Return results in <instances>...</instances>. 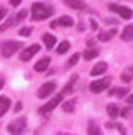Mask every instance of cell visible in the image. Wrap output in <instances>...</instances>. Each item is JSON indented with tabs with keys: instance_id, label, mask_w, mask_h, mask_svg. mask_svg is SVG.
<instances>
[{
	"instance_id": "obj_4",
	"label": "cell",
	"mask_w": 133,
	"mask_h": 135,
	"mask_svg": "<svg viewBox=\"0 0 133 135\" xmlns=\"http://www.w3.org/2000/svg\"><path fill=\"white\" fill-rule=\"evenodd\" d=\"M62 98H64V95H62V93H59V95H56L54 98H51V100H49L47 103L44 105V107H40V110H39V112H40V113H49V112H52L54 108H57V105H61Z\"/></svg>"
},
{
	"instance_id": "obj_17",
	"label": "cell",
	"mask_w": 133,
	"mask_h": 135,
	"mask_svg": "<svg viewBox=\"0 0 133 135\" xmlns=\"http://www.w3.org/2000/svg\"><path fill=\"white\" fill-rule=\"evenodd\" d=\"M88 135H101V130H99V127L94 122L88 123Z\"/></svg>"
},
{
	"instance_id": "obj_31",
	"label": "cell",
	"mask_w": 133,
	"mask_h": 135,
	"mask_svg": "<svg viewBox=\"0 0 133 135\" xmlns=\"http://www.w3.org/2000/svg\"><path fill=\"white\" fill-rule=\"evenodd\" d=\"M128 112H130V110H128V108H123V110H121V112H120V113H121L123 117H126V115H128Z\"/></svg>"
},
{
	"instance_id": "obj_32",
	"label": "cell",
	"mask_w": 133,
	"mask_h": 135,
	"mask_svg": "<svg viewBox=\"0 0 133 135\" xmlns=\"http://www.w3.org/2000/svg\"><path fill=\"white\" fill-rule=\"evenodd\" d=\"M15 110H17V112H19V110H22V103H17V107H15Z\"/></svg>"
},
{
	"instance_id": "obj_15",
	"label": "cell",
	"mask_w": 133,
	"mask_h": 135,
	"mask_svg": "<svg viewBox=\"0 0 133 135\" xmlns=\"http://www.w3.org/2000/svg\"><path fill=\"white\" fill-rule=\"evenodd\" d=\"M121 39L125 42H130L133 39V25H126L125 27V31L121 32Z\"/></svg>"
},
{
	"instance_id": "obj_8",
	"label": "cell",
	"mask_w": 133,
	"mask_h": 135,
	"mask_svg": "<svg viewBox=\"0 0 133 135\" xmlns=\"http://www.w3.org/2000/svg\"><path fill=\"white\" fill-rule=\"evenodd\" d=\"M39 46H37V44H32L30 46V47H27L25 51H24V52L22 54H20V59H22V61H29V59H30L32 56H34V54H37V52H39Z\"/></svg>"
},
{
	"instance_id": "obj_10",
	"label": "cell",
	"mask_w": 133,
	"mask_h": 135,
	"mask_svg": "<svg viewBox=\"0 0 133 135\" xmlns=\"http://www.w3.org/2000/svg\"><path fill=\"white\" fill-rule=\"evenodd\" d=\"M49 62H51V57H47V56H45V57L40 59V61H37V62H35L34 69L37 71V73H44V71L49 68Z\"/></svg>"
},
{
	"instance_id": "obj_5",
	"label": "cell",
	"mask_w": 133,
	"mask_h": 135,
	"mask_svg": "<svg viewBox=\"0 0 133 135\" xmlns=\"http://www.w3.org/2000/svg\"><path fill=\"white\" fill-rule=\"evenodd\" d=\"M108 8H110L111 12H116L120 17H123V19H131V8L128 7H123V5H118V3H108Z\"/></svg>"
},
{
	"instance_id": "obj_29",
	"label": "cell",
	"mask_w": 133,
	"mask_h": 135,
	"mask_svg": "<svg viewBox=\"0 0 133 135\" xmlns=\"http://www.w3.org/2000/svg\"><path fill=\"white\" fill-rule=\"evenodd\" d=\"M5 17H7V10L3 7H0V20H3Z\"/></svg>"
},
{
	"instance_id": "obj_27",
	"label": "cell",
	"mask_w": 133,
	"mask_h": 135,
	"mask_svg": "<svg viewBox=\"0 0 133 135\" xmlns=\"http://www.w3.org/2000/svg\"><path fill=\"white\" fill-rule=\"evenodd\" d=\"M20 36H24V37H25V36H30V27H24V29H20Z\"/></svg>"
},
{
	"instance_id": "obj_1",
	"label": "cell",
	"mask_w": 133,
	"mask_h": 135,
	"mask_svg": "<svg viewBox=\"0 0 133 135\" xmlns=\"http://www.w3.org/2000/svg\"><path fill=\"white\" fill-rule=\"evenodd\" d=\"M52 15L51 7H44V3H34L32 5V19L34 20H42Z\"/></svg>"
},
{
	"instance_id": "obj_24",
	"label": "cell",
	"mask_w": 133,
	"mask_h": 135,
	"mask_svg": "<svg viewBox=\"0 0 133 135\" xmlns=\"http://www.w3.org/2000/svg\"><path fill=\"white\" fill-rule=\"evenodd\" d=\"M74 105H76V101H74V100L73 101H66V103L62 105V108H64V112L69 113V112H73V110H74Z\"/></svg>"
},
{
	"instance_id": "obj_21",
	"label": "cell",
	"mask_w": 133,
	"mask_h": 135,
	"mask_svg": "<svg viewBox=\"0 0 133 135\" xmlns=\"http://www.w3.org/2000/svg\"><path fill=\"white\" fill-rule=\"evenodd\" d=\"M121 79H123L125 83H130L131 81V66H128L126 69L121 73Z\"/></svg>"
},
{
	"instance_id": "obj_12",
	"label": "cell",
	"mask_w": 133,
	"mask_h": 135,
	"mask_svg": "<svg viewBox=\"0 0 133 135\" xmlns=\"http://www.w3.org/2000/svg\"><path fill=\"white\" fill-rule=\"evenodd\" d=\"M64 3L68 7H71V8H76V10H81V8L86 7L84 0H64Z\"/></svg>"
},
{
	"instance_id": "obj_7",
	"label": "cell",
	"mask_w": 133,
	"mask_h": 135,
	"mask_svg": "<svg viewBox=\"0 0 133 135\" xmlns=\"http://www.w3.org/2000/svg\"><path fill=\"white\" fill-rule=\"evenodd\" d=\"M110 83H111V79L110 78H103V79H98V81H93L89 84V90L93 91V93H101V91H105L108 86H110Z\"/></svg>"
},
{
	"instance_id": "obj_13",
	"label": "cell",
	"mask_w": 133,
	"mask_h": 135,
	"mask_svg": "<svg viewBox=\"0 0 133 135\" xmlns=\"http://www.w3.org/2000/svg\"><path fill=\"white\" fill-rule=\"evenodd\" d=\"M10 108V100L5 96H0V117H3Z\"/></svg>"
},
{
	"instance_id": "obj_18",
	"label": "cell",
	"mask_w": 133,
	"mask_h": 135,
	"mask_svg": "<svg viewBox=\"0 0 133 135\" xmlns=\"http://www.w3.org/2000/svg\"><path fill=\"white\" fill-rule=\"evenodd\" d=\"M110 95L125 96V95H128V90H126V88H110Z\"/></svg>"
},
{
	"instance_id": "obj_22",
	"label": "cell",
	"mask_w": 133,
	"mask_h": 135,
	"mask_svg": "<svg viewBox=\"0 0 133 135\" xmlns=\"http://www.w3.org/2000/svg\"><path fill=\"white\" fill-rule=\"evenodd\" d=\"M98 54H99L98 49H89V51H86V52H84V59H86V61H91V59H94Z\"/></svg>"
},
{
	"instance_id": "obj_23",
	"label": "cell",
	"mask_w": 133,
	"mask_h": 135,
	"mask_svg": "<svg viewBox=\"0 0 133 135\" xmlns=\"http://www.w3.org/2000/svg\"><path fill=\"white\" fill-rule=\"evenodd\" d=\"M68 49H69V42L68 41H62L61 44L57 46V54H64Z\"/></svg>"
},
{
	"instance_id": "obj_25",
	"label": "cell",
	"mask_w": 133,
	"mask_h": 135,
	"mask_svg": "<svg viewBox=\"0 0 133 135\" xmlns=\"http://www.w3.org/2000/svg\"><path fill=\"white\" fill-rule=\"evenodd\" d=\"M25 17H27V10H20V12H19V15H15V17H14V20H15V22H20V20H24Z\"/></svg>"
},
{
	"instance_id": "obj_19",
	"label": "cell",
	"mask_w": 133,
	"mask_h": 135,
	"mask_svg": "<svg viewBox=\"0 0 133 135\" xmlns=\"http://www.w3.org/2000/svg\"><path fill=\"white\" fill-rule=\"evenodd\" d=\"M106 112H108V115L110 117H118V113H120V110H118V107H116L115 103H111V105H108L106 107Z\"/></svg>"
},
{
	"instance_id": "obj_20",
	"label": "cell",
	"mask_w": 133,
	"mask_h": 135,
	"mask_svg": "<svg viewBox=\"0 0 133 135\" xmlns=\"http://www.w3.org/2000/svg\"><path fill=\"white\" fill-rule=\"evenodd\" d=\"M76 79H78V76L74 74V76H73V79H71V81H69V83L64 86V90H62V95H68L69 91H73V88H74V83H76Z\"/></svg>"
},
{
	"instance_id": "obj_26",
	"label": "cell",
	"mask_w": 133,
	"mask_h": 135,
	"mask_svg": "<svg viewBox=\"0 0 133 135\" xmlns=\"http://www.w3.org/2000/svg\"><path fill=\"white\" fill-rule=\"evenodd\" d=\"M14 22H15V20L12 19V17H10V19H7V22H5V24H2V25H0V31H5V29H9V27H10V25L14 24Z\"/></svg>"
},
{
	"instance_id": "obj_6",
	"label": "cell",
	"mask_w": 133,
	"mask_h": 135,
	"mask_svg": "<svg viewBox=\"0 0 133 135\" xmlns=\"http://www.w3.org/2000/svg\"><path fill=\"white\" fill-rule=\"evenodd\" d=\"M54 91H56V83H54V81H47V83H44L42 86L39 88V91H37V98H47V96H51Z\"/></svg>"
},
{
	"instance_id": "obj_3",
	"label": "cell",
	"mask_w": 133,
	"mask_h": 135,
	"mask_svg": "<svg viewBox=\"0 0 133 135\" xmlns=\"http://www.w3.org/2000/svg\"><path fill=\"white\" fill-rule=\"evenodd\" d=\"M25 118L24 117H20V118H17V120H14V122H10L9 123V132L12 133V135H20L25 130Z\"/></svg>"
},
{
	"instance_id": "obj_11",
	"label": "cell",
	"mask_w": 133,
	"mask_h": 135,
	"mask_svg": "<svg viewBox=\"0 0 133 135\" xmlns=\"http://www.w3.org/2000/svg\"><path fill=\"white\" fill-rule=\"evenodd\" d=\"M106 69H108V64L105 61H101V62H98L96 66H93V69H91V76H99V74L105 73Z\"/></svg>"
},
{
	"instance_id": "obj_14",
	"label": "cell",
	"mask_w": 133,
	"mask_h": 135,
	"mask_svg": "<svg viewBox=\"0 0 133 135\" xmlns=\"http://www.w3.org/2000/svg\"><path fill=\"white\" fill-rule=\"evenodd\" d=\"M115 36H116V29H110V31H106V32H99L98 34V39L106 42V41H111Z\"/></svg>"
},
{
	"instance_id": "obj_30",
	"label": "cell",
	"mask_w": 133,
	"mask_h": 135,
	"mask_svg": "<svg viewBox=\"0 0 133 135\" xmlns=\"http://www.w3.org/2000/svg\"><path fill=\"white\" fill-rule=\"evenodd\" d=\"M22 2V0H10V5H14V7H17L19 3Z\"/></svg>"
},
{
	"instance_id": "obj_2",
	"label": "cell",
	"mask_w": 133,
	"mask_h": 135,
	"mask_svg": "<svg viewBox=\"0 0 133 135\" xmlns=\"http://www.w3.org/2000/svg\"><path fill=\"white\" fill-rule=\"evenodd\" d=\"M20 47H22V44H20L19 41H5L2 44V47H0V51H2L3 57H10L12 54H15Z\"/></svg>"
},
{
	"instance_id": "obj_16",
	"label": "cell",
	"mask_w": 133,
	"mask_h": 135,
	"mask_svg": "<svg viewBox=\"0 0 133 135\" xmlns=\"http://www.w3.org/2000/svg\"><path fill=\"white\" fill-rule=\"evenodd\" d=\"M44 44H45V47L47 49H52L54 46H56V37L52 36V34H44Z\"/></svg>"
},
{
	"instance_id": "obj_33",
	"label": "cell",
	"mask_w": 133,
	"mask_h": 135,
	"mask_svg": "<svg viewBox=\"0 0 133 135\" xmlns=\"http://www.w3.org/2000/svg\"><path fill=\"white\" fill-rule=\"evenodd\" d=\"M2 88H3V79L0 78V90H2Z\"/></svg>"
},
{
	"instance_id": "obj_28",
	"label": "cell",
	"mask_w": 133,
	"mask_h": 135,
	"mask_svg": "<svg viewBox=\"0 0 133 135\" xmlns=\"http://www.w3.org/2000/svg\"><path fill=\"white\" fill-rule=\"evenodd\" d=\"M78 59H79V54H74V56L69 59V66H74V64L78 62Z\"/></svg>"
},
{
	"instance_id": "obj_9",
	"label": "cell",
	"mask_w": 133,
	"mask_h": 135,
	"mask_svg": "<svg viewBox=\"0 0 133 135\" xmlns=\"http://www.w3.org/2000/svg\"><path fill=\"white\" fill-rule=\"evenodd\" d=\"M73 24H74V20L71 19V17H61V19L54 20V22L51 24V27H52V29H56V27H59V25H66V27H71Z\"/></svg>"
}]
</instances>
